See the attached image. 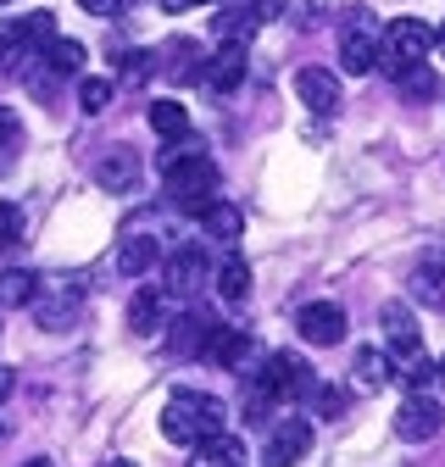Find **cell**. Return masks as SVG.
<instances>
[{
  "label": "cell",
  "mask_w": 445,
  "mask_h": 467,
  "mask_svg": "<svg viewBox=\"0 0 445 467\" xmlns=\"http://www.w3.org/2000/svg\"><path fill=\"white\" fill-rule=\"evenodd\" d=\"M95 179H100V190H111V195L134 190V184H140V161H134V150H106V156L95 161Z\"/></svg>",
  "instance_id": "cell-14"
},
{
  "label": "cell",
  "mask_w": 445,
  "mask_h": 467,
  "mask_svg": "<svg viewBox=\"0 0 445 467\" xmlns=\"http://www.w3.org/2000/svg\"><path fill=\"white\" fill-rule=\"evenodd\" d=\"M256 389L267 400H301V395H312V368L295 357V350H273L262 362V373H256Z\"/></svg>",
  "instance_id": "cell-4"
},
{
  "label": "cell",
  "mask_w": 445,
  "mask_h": 467,
  "mask_svg": "<svg viewBox=\"0 0 445 467\" xmlns=\"http://www.w3.org/2000/svg\"><path fill=\"white\" fill-rule=\"evenodd\" d=\"M78 6H84L89 17H123V12L134 6V0H78Z\"/></svg>",
  "instance_id": "cell-35"
},
{
  "label": "cell",
  "mask_w": 445,
  "mask_h": 467,
  "mask_svg": "<svg viewBox=\"0 0 445 467\" xmlns=\"http://www.w3.org/2000/svg\"><path fill=\"white\" fill-rule=\"evenodd\" d=\"M312 400H317V418H346V406H351L340 384H312Z\"/></svg>",
  "instance_id": "cell-29"
},
{
  "label": "cell",
  "mask_w": 445,
  "mask_h": 467,
  "mask_svg": "<svg viewBox=\"0 0 445 467\" xmlns=\"http://www.w3.org/2000/svg\"><path fill=\"white\" fill-rule=\"evenodd\" d=\"M0 434H6V429H0Z\"/></svg>",
  "instance_id": "cell-47"
},
{
  "label": "cell",
  "mask_w": 445,
  "mask_h": 467,
  "mask_svg": "<svg viewBox=\"0 0 445 467\" xmlns=\"http://www.w3.org/2000/svg\"><path fill=\"white\" fill-rule=\"evenodd\" d=\"M12 389H17V379H12V368H0V400H6Z\"/></svg>",
  "instance_id": "cell-40"
},
{
  "label": "cell",
  "mask_w": 445,
  "mask_h": 467,
  "mask_svg": "<svg viewBox=\"0 0 445 467\" xmlns=\"http://www.w3.org/2000/svg\"><path fill=\"white\" fill-rule=\"evenodd\" d=\"M167 12H190V6H212V0H161ZM217 6H229V0H217Z\"/></svg>",
  "instance_id": "cell-39"
},
{
  "label": "cell",
  "mask_w": 445,
  "mask_h": 467,
  "mask_svg": "<svg viewBox=\"0 0 445 467\" xmlns=\"http://www.w3.org/2000/svg\"><path fill=\"white\" fill-rule=\"evenodd\" d=\"M434 373H440V368L423 357V345H418V350H407V357H396V379H401V384H412V395H418Z\"/></svg>",
  "instance_id": "cell-27"
},
{
  "label": "cell",
  "mask_w": 445,
  "mask_h": 467,
  "mask_svg": "<svg viewBox=\"0 0 445 467\" xmlns=\"http://www.w3.org/2000/svg\"><path fill=\"white\" fill-rule=\"evenodd\" d=\"M295 95H301V106L317 111V117H334V111H340V78H334L328 67H301V73H295Z\"/></svg>",
  "instance_id": "cell-10"
},
{
  "label": "cell",
  "mask_w": 445,
  "mask_h": 467,
  "mask_svg": "<svg viewBox=\"0 0 445 467\" xmlns=\"http://www.w3.org/2000/svg\"><path fill=\"white\" fill-rule=\"evenodd\" d=\"M167 73H173L179 84H195L201 78V67H206V56H201V45L195 39H173L167 45V62H161Z\"/></svg>",
  "instance_id": "cell-21"
},
{
  "label": "cell",
  "mask_w": 445,
  "mask_h": 467,
  "mask_svg": "<svg viewBox=\"0 0 445 467\" xmlns=\"http://www.w3.org/2000/svg\"><path fill=\"white\" fill-rule=\"evenodd\" d=\"M190 467H212V462H201V456H195V462H190Z\"/></svg>",
  "instance_id": "cell-44"
},
{
  "label": "cell",
  "mask_w": 445,
  "mask_h": 467,
  "mask_svg": "<svg viewBox=\"0 0 445 467\" xmlns=\"http://www.w3.org/2000/svg\"><path fill=\"white\" fill-rule=\"evenodd\" d=\"M251 17L256 23H278L285 17V0H251Z\"/></svg>",
  "instance_id": "cell-36"
},
{
  "label": "cell",
  "mask_w": 445,
  "mask_h": 467,
  "mask_svg": "<svg viewBox=\"0 0 445 467\" xmlns=\"http://www.w3.org/2000/svg\"><path fill=\"white\" fill-rule=\"evenodd\" d=\"M106 467H134V462H129V456H118V462H106Z\"/></svg>",
  "instance_id": "cell-42"
},
{
  "label": "cell",
  "mask_w": 445,
  "mask_h": 467,
  "mask_svg": "<svg viewBox=\"0 0 445 467\" xmlns=\"http://www.w3.org/2000/svg\"><path fill=\"white\" fill-rule=\"evenodd\" d=\"M434 45H440V56H445V23H440V28H434Z\"/></svg>",
  "instance_id": "cell-41"
},
{
  "label": "cell",
  "mask_w": 445,
  "mask_h": 467,
  "mask_svg": "<svg viewBox=\"0 0 445 467\" xmlns=\"http://www.w3.org/2000/svg\"><path fill=\"white\" fill-rule=\"evenodd\" d=\"M212 289L222 301H245L251 296V267L240 256H222V267H212Z\"/></svg>",
  "instance_id": "cell-20"
},
{
  "label": "cell",
  "mask_w": 445,
  "mask_h": 467,
  "mask_svg": "<svg viewBox=\"0 0 445 467\" xmlns=\"http://www.w3.org/2000/svg\"><path fill=\"white\" fill-rule=\"evenodd\" d=\"M195 217H201V228L212 234L217 245H234V240H240V228H245L240 206H229V201H206V206H201Z\"/></svg>",
  "instance_id": "cell-16"
},
{
  "label": "cell",
  "mask_w": 445,
  "mask_h": 467,
  "mask_svg": "<svg viewBox=\"0 0 445 467\" xmlns=\"http://www.w3.org/2000/svg\"><path fill=\"white\" fill-rule=\"evenodd\" d=\"M45 296V278L28 273V267H6L0 273V312H12V306H34Z\"/></svg>",
  "instance_id": "cell-15"
},
{
  "label": "cell",
  "mask_w": 445,
  "mask_h": 467,
  "mask_svg": "<svg viewBox=\"0 0 445 467\" xmlns=\"http://www.w3.org/2000/svg\"><path fill=\"white\" fill-rule=\"evenodd\" d=\"M161 312H167V296L161 289H134V301H129V328L140 339H150L161 328Z\"/></svg>",
  "instance_id": "cell-17"
},
{
  "label": "cell",
  "mask_w": 445,
  "mask_h": 467,
  "mask_svg": "<svg viewBox=\"0 0 445 467\" xmlns=\"http://www.w3.org/2000/svg\"><path fill=\"white\" fill-rule=\"evenodd\" d=\"M222 400L206 389H173L167 395V412H161V434L179 440V445H206L212 434H222Z\"/></svg>",
  "instance_id": "cell-2"
},
{
  "label": "cell",
  "mask_w": 445,
  "mask_h": 467,
  "mask_svg": "<svg viewBox=\"0 0 445 467\" xmlns=\"http://www.w3.org/2000/svg\"><path fill=\"white\" fill-rule=\"evenodd\" d=\"M389 379H396V362H389L378 345H362V350H357V384H362V389H384Z\"/></svg>",
  "instance_id": "cell-23"
},
{
  "label": "cell",
  "mask_w": 445,
  "mask_h": 467,
  "mask_svg": "<svg viewBox=\"0 0 445 467\" xmlns=\"http://www.w3.org/2000/svg\"><path fill=\"white\" fill-rule=\"evenodd\" d=\"M106 106H111V78H84L78 84V111L84 117H100Z\"/></svg>",
  "instance_id": "cell-28"
},
{
  "label": "cell",
  "mask_w": 445,
  "mask_h": 467,
  "mask_svg": "<svg viewBox=\"0 0 445 467\" xmlns=\"http://www.w3.org/2000/svg\"><path fill=\"white\" fill-rule=\"evenodd\" d=\"M201 451V462H212V467H251V451L229 434V429H222V434H212L206 445H195Z\"/></svg>",
  "instance_id": "cell-24"
},
{
  "label": "cell",
  "mask_w": 445,
  "mask_h": 467,
  "mask_svg": "<svg viewBox=\"0 0 445 467\" xmlns=\"http://www.w3.org/2000/svg\"><path fill=\"white\" fill-rule=\"evenodd\" d=\"M301 456H312V423L306 418H285L267 434V467H295Z\"/></svg>",
  "instance_id": "cell-8"
},
{
  "label": "cell",
  "mask_w": 445,
  "mask_h": 467,
  "mask_svg": "<svg viewBox=\"0 0 445 467\" xmlns=\"http://www.w3.org/2000/svg\"><path fill=\"white\" fill-rule=\"evenodd\" d=\"M407 289H412V301H423V306H445V267L440 262H418Z\"/></svg>",
  "instance_id": "cell-22"
},
{
  "label": "cell",
  "mask_w": 445,
  "mask_h": 467,
  "mask_svg": "<svg viewBox=\"0 0 445 467\" xmlns=\"http://www.w3.org/2000/svg\"><path fill=\"white\" fill-rule=\"evenodd\" d=\"M378 323H384V334H389V339H396V357H407V350H418V323H412V312H407L401 301H384ZM396 357H389V362H396Z\"/></svg>",
  "instance_id": "cell-19"
},
{
  "label": "cell",
  "mask_w": 445,
  "mask_h": 467,
  "mask_svg": "<svg viewBox=\"0 0 445 467\" xmlns=\"http://www.w3.org/2000/svg\"><path fill=\"white\" fill-rule=\"evenodd\" d=\"M123 73H129V78H145V73H150V62H145V50H129V56H123Z\"/></svg>",
  "instance_id": "cell-37"
},
{
  "label": "cell",
  "mask_w": 445,
  "mask_h": 467,
  "mask_svg": "<svg viewBox=\"0 0 445 467\" xmlns=\"http://www.w3.org/2000/svg\"><path fill=\"white\" fill-rule=\"evenodd\" d=\"M23 467H50V462H45V456H34V462H23Z\"/></svg>",
  "instance_id": "cell-43"
},
{
  "label": "cell",
  "mask_w": 445,
  "mask_h": 467,
  "mask_svg": "<svg viewBox=\"0 0 445 467\" xmlns=\"http://www.w3.org/2000/svg\"><path fill=\"white\" fill-rule=\"evenodd\" d=\"M150 262H156V240L150 234H123L118 240V273H129V278H140V273H150Z\"/></svg>",
  "instance_id": "cell-18"
},
{
  "label": "cell",
  "mask_w": 445,
  "mask_h": 467,
  "mask_svg": "<svg viewBox=\"0 0 445 467\" xmlns=\"http://www.w3.org/2000/svg\"><path fill=\"white\" fill-rule=\"evenodd\" d=\"M440 429H445V406H440L434 395H423V389H418V395H407V400H401V412H396V434H401L407 445H423V440H434Z\"/></svg>",
  "instance_id": "cell-5"
},
{
  "label": "cell",
  "mask_w": 445,
  "mask_h": 467,
  "mask_svg": "<svg viewBox=\"0 0 445 467\" xmlns=\"http://www.w3.org/2000/svg\"><path fill=\"white\" fill-rule=\"evenodd\" d=\"M17 34H23L28 50H34V45H50V39H56V17H50V12H34V17L17 23Z\"/></svg>",
  "instance_id": "cell-30"
},
{
  "label": "cell",
  "mask_w": 445,
  "mask_h": 467,
  "mask_svg": "<svg viewBox=\"0 0 445 467\" xmlns=\"http://www.w3.org/2000/svg\"><path fill=\"white\" fill-rule=\"evenodd\" d=\"M340 67H346V73H357V78L378 67V23H373V17H362V12H357V23H346V28H340Z\"/></svg>",
  "instance_id": "cell-6"
},
{
  "label": "cell",
  "mask_w": 445,
  "mask_h": 467,
  "mask_svg": "<svg viewBox=\"0 0 445 467\" xmlns=\"http://www.w3.org/2000/svg\"><path fill=\"white\" fill-rule=\"evenodd\" d=\"M256 17H251V6H222V12H212V34L229 45V50H251V39H256Z\"/></svg>",
  "instance_id": "cell-13"
},
{
  "label": "cell",
  "mask_w": 445,
  "mask_h": 467,
  "mask_svg": "<svg viewBox=\"0 0 445 467\" xmlns=\"http://www.w3.org/2000/svg\"><path fill=\"white\" fill-rule=\"evenodd\" d=\"M240 78H245V50H229V45H222L217 56H206L201 84H206L212 95H229V89H240Z\"/></svg>",
  "instance_id": "cell-12"
},
{
  "label": "cell",
  "mask_w": 445,
  "mask_h": 467,
  "mask_svg": "<svg viewBox=\"0 0 445 467\" xmlns=\"http://www.w3.org/2000/svg\"><path fill=\"white\" fill-rule=\"evenodd\" d=\"M17 56H28V45H23V34H17V23H0V73H6Z\"/></svg>",
  "instance_id": "cell-33"
},
{
  "label": "cell",
  "mask_w": 445,
  "mask_h": 467,
  "mask_svg": "<svg viewBox=\"0 0 445 467\" xmlns=\"http://www.w3.org/2000/svg\"><path fill=\"white\" fill-rule=\"evenodd\" d=\"M206 284H212V262H206V251L184 245V251H173V256H167V289H161V296H179V301H190V296H201Z\"/></svg>",
  "instance_id": "cell-7"
},
{
  "label": "cell",
  "mask_w": 445,
  "mask_h": 467,
  "mask_svg": "<svg viewBox=\"0 0 445 467\" xmlns=\"http://www.w3.org/2000/svg\"><path fill=\"white\" fill-rule=\"evenodd\" d=\"M201 357L217 362V368H240V362L251 357V339H245L234 323H212V334H206V345H201Z\"/></svg>",
  "instance_id": "cell-11"
},
{
  "label": "cell",
  "mask_w": 445,
  "mask_h": 467,
  "mask_svg": "<svg viewBox=\"0 0 445 467\" xmlns=\"http://www.w3.org/2000/svg\"><path fill=\"white\" fill-rule=\"evenodd\" d=\"M206 334H212V323H206L201 312H190V317L179 323V345L190 350V357H201V345H206Z\"/></svg>",
  "instance_id": "cell-32"
},
{
  "label": "cell",
  "mask_w": 445,
  "mask_h": 467,
  "mask_svg": "<svg viewBox=\"0 0 445 467\" xmlns=\"http://www.w3.org/2000/svg\"><path fill=\"white\" fill-rule=\"evenodd\" d=\"M295 328H301V339L306 345H340L346 339V312L334 306V301H312V306H301V317H295Z\"/></svg>",
  "instance_id": "cell-9"
},
{
  "label": "cell",
  "mask_w": 445,
  "mask_h": 467,
  "mask_svg": "<svg viewBox=\"0 0 445 467\" xmlns=\"http://www.w3.org/2000/svg\"><path fill=\"white\" fill-rule=\"evenodd\" d=\"M150 129H156L161 140H184V134H190V111H184V100H156V106H150Z\"/></svg>",
  "instance_id": "cell-25"
},
{
  "label": "cell",
  "mask_w": 445,
  "mask_h": 467,
  "mask_svg": "<svg viewBox=\"0 0 445 467\" xmlns=\"http://www.w3.org/2000/svg\"><path fill=\"white\" fill-rule=\"evenodd\" d=\"M0 140H6V150L17 145V117L12 111H0Z\"/></svg>",
  "instance_id": "cell-38"
},
{
  "label": "cell",
  "mask_w": 445,
  "mask_h": 467,
  "mask_svg": "<svg viewBox=\"0 0 445 467\" xmlns=\"http://www.w3.org/2000/svg\"><path fill=\"white\" fill-rule=\"evenodd\" d=\"M23 240V212L12 201H0V245H17Z\"/></svg>",
  "instance_id": "cell-34"
},
{
  "label": "cell",
  "mask_w": 445,
  "mask_h": 467,
  "mask_svg": "<svg viewBox=\"0 0 445 467\" xmlns=\"http://www.w3.org/2000/svg\"><path fill=\"white\" fill-rule=\"evenodd\" d=\"M0 6H12V0H0Z\"/></svg>",
  "instance_id": "cell-46"
},
{
  "label": "cell",
  "mask_w": 445,
  "mask_h": 467,
  "mask_svg": "<svg viewBox=\"0 0 445 467\" xmlns=\"http://www.w3.org/2000/svg\"><path fill=\"white\" fill-rule=\"evenodd\" d=\"M161 179H167V195L184 212H201L206 201H217V161L184 134V140H167L161 150Z\"/></svg>",
  "instance_id": "cell-1"
},
{
  "label": "cell",
  "mask_w": 445,
  "mask_h": 467,
  "mask_svg": "<svg viewBox=\"0 0 445 467\" xmlns=\"http://www.w3.org/2000/svg\"><path fill=\"white\" fill-rule=\"evenodd\" d=\"M429 50H434V28H429V23H418V17H396V23L384 28V39H378V67L396 78V73L418 67Z\"/></svg>",
  "instance_id": "cell-3"
},
{
  "label": "cell",
  "mask_w": 445,
  "mask_h": 467,
  "mask_svg": "<svg viewBox=\"0 0 445 467\" xmlns=\"http://www.w3.org/2000/svg\"><path fill=\"white\" fill-rule=\"evenodd\" d=\"M45 67L50 73H84V45L78 39H50L45 45Z\"/></svg>",
  "instance_id": "cell-26"
},
{
  "label": "cell",
  "mask_w": 445,
  "mask_h": 467,
  "mask_svg": "<svg viewBox=\"0 0 445 467\" xmlns=\"http://www.w3.org/2000/svg\"><path fill=\"white\" fill-rule=\"evenodd\" d=\"M396 89H401V95H412V100H429V95H434V73H429V67L418 62V67L396 73Z\"/></svg>",
  "instance_id": "cell-31"
},
{
  "label": "cell",
  "mask_w": 445,
  "mask_h": 467,
  "mask_svg": "<svg viewBox=\"0 0 445 467\" xmlns=\"http://www.w3.org/2000/svg\"><path fill=\"white\" fill-rule=\"evenodd\" d=\"M434 368H440V373H445V357H440V362H434Z\"/></svg>",
  "instance_id": "cell-45"
}]
</instances>
